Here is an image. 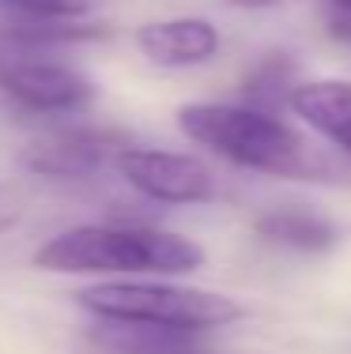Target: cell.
Returning a JSON list of instances; mask_svg holds the SVG:
<instances>
[{"label":"cell","mask_w":351,"mask_h":354,"mask_svg":"<svg viewBox=\"0 0 351 354\" xmlns=\"http://www.w3.org/2000/svg\"><path fill=\"white\" fill-rule=\"evenodd\" d=\"M287 109L321 140L351 155V83L348 80H303L291 87Z\"/></svg>","instance_id":"obj_8"},{"label":"cell","mask_w":351,"mask_h":354,"mask_svg":"<svg viewBox=\"0 0 351 354\" xmlns=\"http://www.w3.org/2000/svg\"><path fill=\"white\" fill-rule=\"evenodd\" d=\"M125 143L129 136H121L117 129L91 124L83 117L53 121L23 143L19 166L42 181H95L110 170L114 155Z\"/></svg>","instance_id":"obj_6"},{"label":"cell","mask_w":351,"mask_h":354,"mask_svg":"<svg viewBox=\"0 0 351 354\" xmlns=\"http://www.w3.org/2000/svg\"><path fill=\"white\" fill-rule=\"evenodd\" d=\"M91 12L95 0H0V19L8 23H76Z\"/></svg>","instance_id":"obj_12"},{"label":"cell","mask_w":351,"mask_h":354,"mask_svg":"<svg viewBox=\"0 0 351 354\" xmlns=\"http://www.w3.org/2000/svg\"><path fill=\"white\" fill-rule=\"evenodd\" d=\"M227 8H238V12H272V8L295 4V0H223Z\"/></svg>","instance_id":"obj_14"},{"label":"cell","mask_w":351,"mask_h":354,"mask_svg":"<svg viewBox=\"0 0 351 354\" xmlns=\"http://www.w3.org/2000/svg\"><path fill=\"white\" fill-rule=\"evenodd\" d=\"M253 230L269 245L295 252H325L336 245V226L325 215L306 212V207H272V212L257 215Z\"/></svg>","instance_id":"obj_9"},{"label":"cell","mask_w":351,"mask_h":354,"mask_svg":"<svg viewBox=\"0 0 351 354\" xmlns=\"http://www.w3.org/2000/svg\"><path fill=\"white\" fill-rule=\"evenodd\" d=\"M329 4L336 8L340 15H348V19H351V0H329Z\"/></svg>","instance_id":"obj_15"},{"label":"cell","mask_w":351,"mask_h":354,"mask_svg":"<svg viewBox=\"0 0 351 354\" xmlns=\"http://www.w3.org/2000/svg\"><path fill=\"white\" fill-rule=\"evenodd\" d=\"M174 124L193 147L238 166V170L306 181L317 174V155L303 132L272 109L246 102H181Z\"/></svg>","instance_id":"obj_2"},{"label":"cell","mask_w":351,"mask_h":354,"mask_svg":"<svg viewBox=\"0 0 351 354\" xmlns=\"http://www.w3.org/2000/svg\"><path fill=\"white\" fill-rule=\"evenodd\" d=\"M30 264L64 279H186L208 264L197 238L132 218L76 223L49 234L30 252Z\"/></svg>","instance_id":"obj_1"},{"label":"cell","mask_w":351,"mask_h":354,"mask_svg":"<svg viewBox=\"0 0 351 354\" xmlns=\"http://www.w3.org/2000/svg\"><path fill=\"white\" fill-rule=\"evenodd\" d=\"M132 46L152 68L189 72V68H204L219 57L223 35L204 15H166V19L136 23Z\"/></svg>","instance_id":"obj_7"},{"label":"cell","mask_w":351,"mask_h":354,"mask_svg":"<svg viewBox=\"0 0 351 354\" xmlns=\"http://www.w3.org/2000/svg\"><path fill=\"white\" fill-rule=\"evenodd\" d=\"M110 174L132 196L159 207H197L215 200V170L197 151L152 147V143H125L114 155Z\"/></svg>","instance_id":"obj_5"},{"label":"cell","mask_w":351,"mask_h":354,"mask_svg":"<svg viewBox=\"0 0 351 354\" xmlns=\"http://www.w3.org/2000/svg\"><path fill=\"white\" fill-rule=\"evenodd\" d=\"M295 83L298 80L291 75V61H283L280 53H272V57H264V61L246 75L242 95H246V106L272 109V113H276V102H287V95H291Z\"/></svg>","instance_id":"obj_11"},{"label":"cell","mask_w":351,"mask_h":354,"mask_svg":"<svg viewBox=\"0 0 351 354\" xmlns=\"http://www.w3.org/2000/svg\"><path fill=\"white\" fill-rule=\"evenodd\" d=\"M91 339L110 354H212L193 332H166V328L136 324H98L91 320Z\"/></svg>","instance_id":"obj_10"},{"label":"cell","mask_w":351,"mask_h":354,"mask_svg":"<svg viewBox=\"0 0 351 354\" xmlns=\"http://www.w3.org/2000/svg\"><path fill=\"white\" fill-rule=\"evenodd\" d=\"M0 98L38 121H76L98 106V83L83 64L61 53L0 46Z\"/></svg>","instance_id":"obj_4"},{"label":"cell","mask_w":351,"mask_h":354,"mask_svg":"<svg viewBox=\"0 0 351 354\" xmlns=\"http://www.w3.org/2000/svg\"><path fill=\"white\" fill-rule=\"evenodd\" d=\"M72 298L98 324L166 328L193 335H208L246 317V309L231 294L181 279H102L83 283Z\"/></svg>","instance_id":"obj_3"},{"label":"cell","mask_w":351,"mask_h":354,"mask_svg":"<svg viewBox=\"0 0 351 354\" xmlns=\"http://www.w3.org/2000/svg\"><path fill=\"white\" fill-rule=\"evenodd\" d=\"M23 218H27V196L19 192V185L0 181V238L12 234Z\"/></svg>","instance_id":"obj_13"}]
</instances>
